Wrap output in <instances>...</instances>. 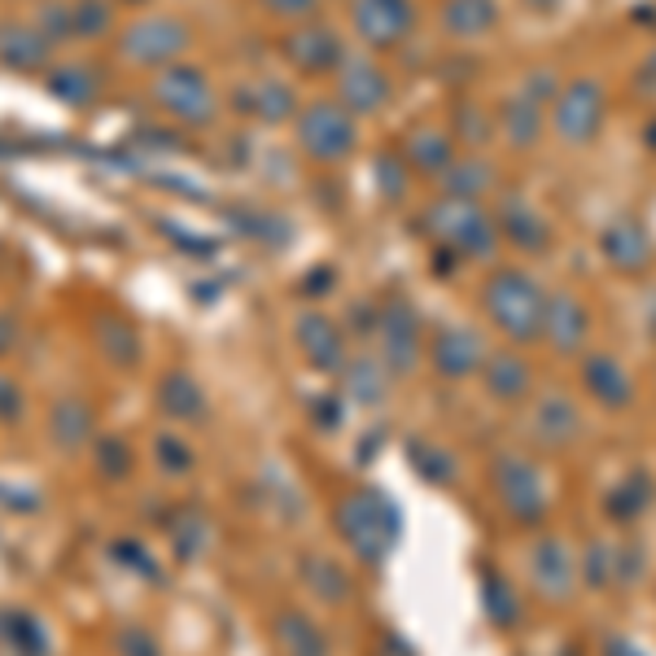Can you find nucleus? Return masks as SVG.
I'll return each mask as SVG.
<instances>
[{
    "instance_id": "f257e3e1",
    "label": "nucleus",
    "mask_w": 656,
    "mask_h": 656,
    "mask_svg": "<svg viewBox=\"0 0 656 656\" xmlns=\"http://www.w3.org/2000/svg\"><path fill=\"white\" fill-rule=\"evenodd\" d=\"M482 294H486L490 320L504 328V337H512V341H534V337H543L547 298H543V290H539L525 272L504 268V272H495V276L486 281Z\"/></svg>"
},
{
    "instance_id": "f03ea898",
    "label": "nucleus",
    "mask_w": 656,
    "mask_h": 656,
    "mask_svg": "<svg viewBox=\"0 0 656 656\" xmlns=\"http://www.w3.org/2000/svg\"><path fill=\"white\" fill-rule=\"evenodd\" d=\"M337 525H341V539L350 543V552L363 561V565H381V556L398 543V512L385 495L376 490H359L350 495L341 508H337Z\"/></svg>"
},
{
    "instance_id": "7ed1b4c3",
    "label": "nucleus",
    "mask_w": 656,
    "mask_h": 656,
    "mask_svg": "<svg viewBox=\"0 0 656 656\" xmlns=\"http://www.w3.org/2000/svg\"><path fill=\"white\" fill-rule=\"evenodd\" d=\"M495 490L504 499V508L521 521V525H539L547 517V486H543V473L517 455V451H499L495 455Z\"/></svg>"
},
{
    "instance_id": "20e7f679",
    "label": "nucleus",
    "mask_w": 656,
    "mask_h": 656,
    "mask_svg": "<svg viewBox=\"0 0 656 656\" xmlns=\"http://www.w3.org/2000/svg\"><path fill=\"white\" fill-rule=\"evenodd\" d=\"M298 136H303V149L320 162H337L354 149L359 132H354V118L346 114V105H332V101H316L312 110H303V123H298Z\"/></svg>"
},
{
    "instance_id": "39448f33",
    "label": "nucleus",
    "mask_w": 656,
    "mask_h": 656,
    "mask_svg": "<svg viewBox=\"0 0 656 656\" xmlns=\"http://www.w3.org/2000/svg\"><path fill=\"white\" fill-rule=\"evenodd\" d=\"M376 337H381V363L389 376H407L420 354V332H416V312L403 298H385L376 312Z\"/></svg>"
},
{
    "instance_id": "423d86ee",
    "label": "nucleus",
    "mask_w": 656,
    "mask_h": 656,
    "mask_svg": "<svg viewBox=\"0 0 656 656\" xmlns=\"http://www.w3.org/2000/svg\"><path fill=\"white\" fill-rule=\"evenodd\" d=\"M433 219H438L442 241H451V246L464 250L468 259H495L499 233H495V224H490L473 202H455V197H451Z\"/></svg>"
},
{
    "instance_id": "0eeeda50",
    "label": "nucleus",
    "mask_w": 656,
    "mask_h": 656,
    "mask_svg": "<svg viewBox=\"0 0 656 656\" xmlns=\"http://www.w3.org/2000/svg\"><path fill=\"white\" fill-rule=\"evenodd\" d=\"M154 97H158L176 118H184V123H211V118H215L211 83H206V75L193 70V66H171V70L158 79Z\"/></svg>"
},
{
    "instance_id": "6e6552de",
    "label": "nucleus",
    "mask_w": 656,
    "mask_h": 656,
    "mask_svg": "<svg viewBox=\"0 0 656 656\" xmlns=\"http://www.w3.org/2000/svg\"><path fill=\"white\" fill-rule=\"evenodd\" d=\"M184 44H189V31L176 18H145L123 35V53L132 61H145V66H158V61L176 57Z\"/></svg>"
},
{
    "instance_id": "1a4fd4ad",
    "label": "nucleus",
    "mask_w": 656,
    "mask_h": 656,
    "mask_svg": "<svg viewBox=\"0 0 656 656\" xmlns=\"http://www.w3.org/2000/svg\"><path fill=\"white\" fill-rule=\"evenodd\" d=\"M600 118H604V92H600V83H591V79H578L561 101H556V132L565 136V140H587V136H596V127H600Z\"/></svg>"
},
{
    "instance_id": "9d476101",
    "label": "nucleus",
    "mask_w": 656,
    "mask_h": 656,
    "mask_svg": "<svg viewBox=\"0 0 656 656\" xmlns=\"http://www.w3.org/2000/svg\"><path fill=\"white\" fill-rule=\"evenodd\" d=\"M429 359H433L438 376H446V381H464V376H473V372L486 363V346H482V337H477L473 328L451 325L433 337Z\"/></svg>"
},
{
    "instance_id": "9b49d317",
    "label": "nucleus",
    "mask_w": 656,
    "mask_h": 656,
    "mask_svg": "<svg viewBox=\"0 0 656 656\" xmlns=\"http://www.w3.org/2000/svg\"><path fill=\"white\" fill-rule=\"evenodd\" d=\"M416 22V9L411 0H359L354 4V26L367 44L385 48V44H398Z\"/></svg>"
},
{
    "instance_id": "f8f14e48",
    "label": "nucleus",
    "mask_w": 656,
    "mask_h": 656,
    "mask_svg": "<svg viewBox=\"0 0 656 656\" xmlns=\"http://www.w3.org/2000/svg\"><path fill=\"white\" fill-rule=\"evenodd\" d=\"M530 574H534V587L547 596V600H569L574 587H578V569H574V556L561 539H543L534 543L530 552Z\"/></svg>"
},
{
    "instance_id": "ddd939ff",
    "label": "nucleus",
    "mask_w": 656,
    "mask_h": 656,
    "mask_svg": "<svg viewBox=\"0 0 656 656\" xmlns=\"http://www.w3.org/2000/svg\"><path fill=\"white\" fill-rule=\"evenodd\" d=\"M530 429H534V438H539L543 446H556V451H561V446H574V442H578L583 416H578V407H574L569 394H543V398L534 403Z\"/></svg>"
},
{
    "instance_id": "4468645a",
    "label": "nucleus",
    "mask_w": 656,
    "mask_h": 656,
    "mask_svg": "<svg viewBox=\"0 0 656 656\" xmlns=\"http://www.w3.org/2000/svg\"><path fill=\"white\" fill-rule=\"evenodd\" d=\"M583 385H587V394H591L600 407H613V411L635 398V381H631V372H626L613 354H591V359L583 363Z\"/></svg>"
},
{
    "instance_id": "2eb2a0df",
    "label": "nucleus",
    "mask_w": 656,
    "mask_h": 656,
    "mask_svg": "<svg viewBox=\"0 0 656 656\" xmlns=\"http://www.w3.org/2000/svg\"><path fill=\"white\" fill-rule=\"evenodd\" d=\"M543 337H547L556 350L574 354V350L587 341V307H583L574 294H552V298H547V312H543Z\"/></svg>"
},
{
    "instance_id": "dca6fc26",
    "label": "nucleus",
    "mask_w": 656,
    "mask_h": 656,
    "mask_svg": "<svg viewBox=\"0 0 656 656\" xmlns=\"http://www.w3.org/2000/svg\"><path fill=\"white\" fill-rule=\"evenodd\" d=\"M482 381H486V389H490L495 403H521V398L530 394V385H534L530 363L517 359V354H508V350L486 354V363H482Z\"/></svg>"
},
{
    "instance_id": "f3484780",
    "label": "nucleus",
    "mask_w": 656,
    "mask_h": 656,
    "mask_svg": "<svg viewBox=\"0 0 656 656\" xmlns=\"http://www.w3.org/2000/svg\"><path fill=\"white\" fill-rule=\"evenodd\" d=\"M298 341L307 350V359L320 367V372H346V341H341V328L325 320V316H307L298 325Z\"/></svg>"
},
{
    "instance_id": "a211bd4d",
    "label": "nucleus",
    "mask_w": 656,
    "mask_h": 656,
    "mask_svg": "<svg viewBox=\"0 0 656 656\" xmlns=\"http://www.w3.org/2000/svg\"><path fill=\"white\" fill-rule=\"evenodd\" d=\"M385 97V75L372 61H341V101L350 110H376Z\"/></svg>"
},
{
    "instance_id": "6ab92c4d",
    "label": "nucleus",
    "mask_w": 656,
    "mask_h": 656,
    "mask_svg": "<svg viewBox=\"0 0 656 656\" xmlns=\"http://www.w3.org/2000/svg\"><path fill=\"white\" fill-rule=\"evenodd\" d=\"M272 631H276V644H281V653L285 656H328V644H325V635H320V626H316L307 613H298V609L276 613Z\"/></svg>"
},
{
    "instance_id": "aec40b11",
    "label": "nucleus",
    "mask_w": 656,
    "mask_h": 656,
    "mask_svg": "<svg viewBox=\"0 0 656 656\" xmlns=\"http://www.w3.org/2000/svg\"><path fill=\"white\" fill-rule=\"evenodd\" d=\"M158 403H162V411L176 416V420H197V416L206 411V394H202V385H197L189 372H180V367L162 376V385H158Z\"/></svg>"
},
{
    "instance_id": "412c9836",
    "label": "nucleus",
    "mask_w": 656,
    "mask_h": 656,
    "mask_svg": "<svg viewBox=\"0 0 656 656\" xmlns=\"http://www.w3.org/2000/svg\"><path fill=\"white\" fill-rule=\"evenodd\" d=\"M48 433L61 451H79L88 438H92V411L83 398H61L48 416Z\"/></svg>"
},
{
    "instance_id": "4be33fe9",
    "label": "nucleus",
    "mask_w": 656,
    "mask_h": 656,
    "mask_svg": "<svg viewBox=\"0 0 656 656\" xmlns=\"http://www.w3.org/2000/svg\"><path fill=\"white\" fill-rule=\"evenodd\" d=\"M604 255H609L618 268L640 272V268L648 263V233H644L640 224H631V219H618V224L604 233Z\"/></svg>"
},
{
    "instance_id": "5701e85b",
    "label": "nucleus",
    "mask_w": 656,
    "mask_h": 656,
    "mask_svg": "<svg viewBox=\"0 0 656 656\" xmlns=\"http://www.w3.org/2000/svg\"><path fill=\"white\" fill-rule=\"evenodd\" d=\"M0 635H4V644H9L13 653L48 656V635H44V626H39L31 613H22V609L0 613Z\"/></svg>"
},
{
    "instance_id": "b1692460",
    "label": "nucleus",
    "mask_w": 656,
    "mask_h": 656,
    "mask_svg": "<svg viewBox=\"0 0 656 656\" xmlns=\"http://www.w3.org/2000/svg\"><path fill=\"white\" fill-rule=\"evenodd\" d=\"M499 219H504V233H508L521 250H543V246H547V224H543L521 197H508Z\"/></svg>"
},
{
    "instance_id": "393cba45",
    "label": "nucleus",
    "mask_w": 656,
    "mask_h": 656,
    "mask_svg": "<svg viewBox=\"0 0 656 656\" xmlns=\"http://www.w3.org/2000/svg\"><path fill=\"white\" fill-rule=\"evenodd\" d=\"M290 57H294L298 66H307V70H325V66H337V61H341V48H337L332 31L312 26V31H298V35L290 39Z\"/></svg>"
},
{
    "instance_id": "a878e982",
    "label": "nucleus",
    "mask_w": 656,
    "mask_h": 656,
    "mask_svg": "<svg viewBox=\"0 0 656 656\" xmlns=\"http://www.w3.org/2000/svg\"><path fill=\"white\" fill-rule=\"evenodd\" d=\"M490 180H495V171H490L482 158H468V162H451V167H446L442 189H446V197H455V202H473Z\"/></svg>"
},
{
    "instance_id": "bb28decb",
    "label": "nucleus",
    "mask_w": 656,
    "mask_h": 656,
    "mask_svg": "<svg viewBox=\"0 0 656 656\" xmlns=\"http://www.w3.org/2000/svg\"><path fill=\"white\" fill-rule=\"evenodd\" d=\"M385 363H372V359H359V363H346V389H350V398H359L363 407H372V403H381V394H385Z\"/></svg>"
},
{
    "instance_id": "cd10ccee",
    "label": "nucleus",
    "mask_w": 656,
    "mask_h": 656,
    "mask_svg": "<svg viewBox=\"0 0 656 656\" xmlns=\"http://www.w3.org/2000/svg\"><path fill=\"white\" fill-rule=\"evenodd\" d=\"M0 57L18 70H31L44 61V39L26 35V26H0Z\"/></svg>"
},
{
    "instance_id": "c85d7f7f",
    "label": "nucleus",
    "mask_w": 656,
    "mask_h": 656,
    "mask_svg": "<svg viewBox=\"0 0 656 656\" xmlns=\"http://www.w3.org/2000/svg\"><path fill=\"white\" fill-rule=\"evenodd\" d=\"M407 154H411V162L420 171H446L451 167V140H446V132H433V127L416 132L411 145H407Z\"/></svg>"
},
{
    "instance_id": "c756f323",
    "label": "nucleus",
    "mask_w": 656,
    "mask_h": 656,
    "mask_svg": "<svg viewBox=\"0 0 656 656\" xmlns=\"http://www.w3.org/2000/svg\"><path fill=\"white\" fill-rule=\"evenodd\" d=\"M92 455H97L101 477H110V482H123L132 473V446L118 433H101L97 446H92Z\"/></svg>"
},
{
    "instance_id": "7c9ffc66",
    "label": "nucleus",
    "mask_w": 656,
    "mask_h": 656,
    "mask_svg": "<svg viewBox=\"0 0 656 656\" xmlns=\"http://www.w3.org/2000/svg\"><path fill=\"white\" fill-rule=\"evenodd\" d=\"M442 26H451L455 35H477L490 26V0H451L442 13Z\"/></svg>"
},
{
    "instance_id": "2f4dec72",
    "label": "nucleus",
    "mask_w": 656,
    "mask_h": 656,
    "mask_svg": "<svg viewBox=\"0 0 656 656\" xmlns=\"http://www.w3.org/2000/svg\"><path fill=\"white\" fill-rule=\"evenodd\" d=\"M303 578H307L325 600H346V596H350L346 578L337 574V565L325 561V556H307V561H303Z\"/></svg>"
},
{
    "instance_id": "473e14b6",
    "label": "nucleus",
    "mask_w": 656,
    "mask_h": 656,
    "mask_svg": "<svg viewBox=\"0 0 656 656\" xmlns=\"http://www.w3.org/2000/svg\"><path fill=\"white\" fill-rule=\"evenodd\" d=\"M97 341H101V350H105V359L114 367H132L136 363V332L127 325H101Z\"/></svg>"
},
{
    "instance_id": "72a5a7b5",
    "label": "nucleus",
    "mask_w": 656,
    "mask_h": 656,
    "mask_svg": "<svg viewBox=\"0 0 656 656\" xmlns=\"http://www.w3.org/2000/svg\"><path fill=\"white\" fill-rule=\"evenodd\" d=\"M154 455H158L162 473H176V477L193 473V446H189L180 433H158V442H154Z\"/></svg>"
},
{
    "instance_id": "f704fd0d",
    "label": "nucleus",
    "mask_w": 656,
    "mask_h": 656,
    "mask_svg": "<svg viewBox=\"0 0 656 656\" xmlns=\"http://www.w3.org/2000/svg\"><path fill=\"white\" fill-rule=\"evenodd\" d=\"M407 455L416 460V468H420L429 482H451V477H455V460H451L442 446H433V442H411Z\"/></svg>"
},
{
    "instance_id": "c9c22d12",
    "label": "nucleus",
    "mask_w": 656,
    "mask_h": 656,
    "mask_svg": "<svg viewBox=\"0 0 656 656\" xmlns=\"http://www.w3.org/2000/svg\"><path fill=\"white\" fill-rule=\"evenodd\" d=\"M482 600H486V609H490V622H495V626H512V622H517V596L508 591V583H504V578L486 574V583H482Z\"/></svg>"
},
{
    "instance_id": "e433bc0d",
    "label": "nucleus",
    "mask_w": 656,
    "mask_h": 656,
    "mask_svg": "<svg viewBox=\"0 0 656 656\" xmlns=\"http://www.w3.org/2000/svg\"><path fill=\"white\" fill-rule=\"evenodd\" d=\"M171 534H176V552H180L184 561H193V556L206 547V525H202L197 512H180V517H171Z\"/></svg>"
},
{
    "instance_id": "4c0bfd02",
    "label": "nucleus",
    "mask_w": 656,
    "mask_h": 656,
    "mask_svg": "<svg viewBox=\"0 0 656 656\" xmlns=\"http://www.w3.org/2000/svg\"><path fill=\"white\" fill-rule=\"evenodd\" d=\"M92 92H97V83H92V75L79 70V66H66V70L53 75V97H61V101H70V105H83Z\"/></svg>"
},
{
    "instance_id": "58836bf2",
    "label": "nucleus",
    "mask_w": 656,
    "mask_h": 656,
    "mask_svg": "<svg viewBox=\"0 0 656 656\" xmlns=\"http://www.w3.org/2000/svg\"><path fill=\"white\" fill-rule=\"evenodd\" d=\"M583 578H587L591 587H609V583L618 578V547L596 543V547L587 552V561H583Z\"/></svg>"
},
{
    "instance_id": "ea45409f",
    "label": "nucleus",
    "mask_w": 656,
    "mask_h": 656,
    "mask_svg": "<svg viewBox=\"0 0 656 656\" xmlns=\"http://www.w3.org/2000/svg\"><path fill=\"white\" fill-rule=\"evenodd\" d=\"M648 499H653L648 482H644V477H631V482L613 495V512H618V517H640V512L648 508Z\"/></svg>"
},
{
    "instance_id": "a19ab883",
    "label": "nucleus",
    "mask_w": 656,
    "mask_h": 656,
    "mask_svg": "<svg viewBox=\"0 0 656 656\" xmlns=\"http://www.w3.org/2000/svg\"><path fill=\"white\" fill-rule=\"evenodd\" d=\"M290 110H294L290 88H281V83H263V88H259V114H263V118H281V114H290Z\"/></svg>"
},
{
    "instance_id": "79ce46f5",
    "label": "nucleus",
    "mask_w": 656,
    "mask_h": 656,
    "mask_svg": "<svg viewBox=\"0 0 656 656\" xmlns=\"http://www.w3.org/2000/svg\"><path fill=\"white\" fill-rule=\"evenodd\" d=\"M508 132H512V140H521V145H530L534 136H539V118H534V110L521 101V105H508Z\"/></svg>"
},
{
    "instance_id": "37998d69",
    "label": "nucleus",
    "mask_w": 656,
    "mask_h": 656,
    "mask_svg": "<svg viewBox=\"0 0 656 656\" xmlns=\"http://www.w3.org/2000/svg\"><path fill=\"white\" fill-rule=\"evenodd\" d=\"M118 653L123 656H162L158 653V644H154L145 631H123V635H118Z\"/></svg>"
},
{
    "instance_id": "c03bdc74",
    "label": "nucleus",
    "mask_w": 656,
    "mask_h": 656,
    "mask_svg": "<svg viewBox=\"0 0 656 656\" xmlns=\"http://www.w3.org/2000/svg\"><path fill=\"white\" fill-rule=\"evenodd\" d=\"M22 416V389L0 372V420H18Z\"/></svg>"
},
{
    "instance_id": "a18cd8bd",
    "label": "nucleus",
    "mask_w": 656,
    "mask_h": 656,
    "mask_svg": "<svg viewBox=\"0 0 656 656\" xmlns=\"http://www.w3.org/2000/svg\"><path fill=\"white\" fill-rule=\"evenodd\" d=\"M276 13H285V18H298V13H312V4L316 0H268Z\"/></svg>"
},
{
    "instance_id": "49530a36",
    "label": "nucleus",
    "mask_w": 656,
    "mask_h": 656,
    "mask_svg": "<svg viewBox=\"0 0 656 656\" xmlns=\"http://www.w3.org/2000/svg\"><path fill=\"white\" fill-rule=\"evenodd\" d=\"M381 656H411V648H407L403 640H394V635H389V640H385V648H381Z\"/></svg>"
},
{
    "instance_id": "de8ad7c7",
    "label": "nucleus",
    "mask_w": 656,
    "mask_h": 656,
    "mask_svg": "<svg viewBox=\"0 0 656 656\" xmlns=\"http://www.w3.org/2000/svg\"><path fill=\"white\" fill-rule=\"evenodd\" d=\"M609 656H644L631 640H613V648H609Z\"/></svg>"
},
{
    "instance_id": "09e8293b",
    "label": "nucleus",
    "mask_w": 656,
    "mask_h": 656,
    "mask_svg": "<svg viewBox=\"0 0 656 656\" xmlns=\"http://www.w3.org/2000/svg\"><path fill=\"white\" fill-rule=\"evenodd\" d=\"M9 346H13V325H9V320H0V354H4Z\"/></svg>"
},
{
    "instance_id": "8fccbe9b",
    "label": "nucleus",
    "mask_w": 656,
    "mask_h": 656,
    "mask_svg": "<svg viewBox=\"0 0 656 656\" xmlns=\"http://www.w3.org/2000/svg\"><path fill=\"white\" fill-rule=\"evenodd\" d=\"M534 83H547V75H534ZM552 92H556V88H530L525 97H552Z\"/></svg>"
}]
</instances>
